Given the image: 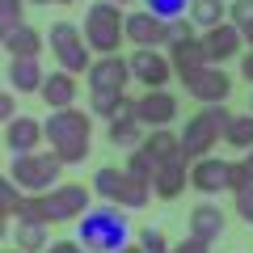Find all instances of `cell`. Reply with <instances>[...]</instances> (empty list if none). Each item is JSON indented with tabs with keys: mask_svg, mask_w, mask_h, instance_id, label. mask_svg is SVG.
<instances>
[{
	"mask_svg": "<svg viewBox=\"0 0 253 253\" xmlns=\"http://www.w3.org/2000/svg\"><path fill=\"white\" fill-rule=\"evenodd\" d=\"M46 144L63 165H81L89 161V139H93V114L68 106V110H51V118L42 123Z\"/></svg>",
	"mask_w": 253,
	"mask_h": 253,
	"instance_id": "cell-1",
	"label": "cell"
},
{
	"mask_svg": "<svg viewBox=\"0 0 253 253\" xmlns=\"http://www.w3.org/2000/svg\"><path fill=\"white\" fill-rule=\"evenodd\" d=\"M76 241L84 245V253H118L123 245H131V224H126V211L114 203H101L89 207L76 219Z\"/></svg>",
	"mask_w": 253,
	"mask_h": 253,
	"instance_id": "cell-2",
	"label": "cell"
},
{
	"mask_svg": "<svg viewBox=\"0 0 253 253\" xmlns=\"http://www.w3.org/2000/svg\"><path fill=\"white\" fill-rule=\"evenodd\" d=\"M123 17L126 13L118 9V4H110V0L89 4V9H84V21H81V34H84V42H89V51L118 55V46H123Z\"/></svg>",
	"mask_w": 253,
	"mask_h": 253,
	"instance_id": "cell-3",
	"label": "cell"
},
{
	"mask_svg": "<svg viewBox=\"0 0 253 253\" xmlns=\"http://www.w3.org/2000/svg\"><path fill=\"white\" fill-rule=\"evenodd\" d=\"M59 169H63V161L51 152V148H38V152H21V156H13V165H9V177L17 181V190L21 194H46L51 186H59Z\"/></svg>",
	"mask_w": 253,
	"mask_h": 253,
	"instance_id": "cell-4",
	"label": "cell"
},
{
	"mask_svg": "<svg viewBox=\"0 0 253 253\" xmlns=\"http://www.w3.org/2000/svg\"><path fill=\"white\" fill-rule=\"evenodd\" d=\"M46 51H51L55 59H59V68H63V72H72V76L89 72V63H93L89 42H84L81 26H72V21H55V26L46 30Z\"/></svg>",
	"mask_w": 253,
	"mask_h": 253,
	"instance_id": "cell-5",
	"label": "cell"
},
{
	"mask_svg": "<svg viewBox=\"0 0 253 253\" xmlns=\"http://www.w3.org/2000/svg\"><path fill=\"white\" fill-rule=\"evenodd\" d=\"M89 186L81 181H59L42 194V207H46V224H59V219H81L89 211Z\"/></svg>",
	"mask_w": 253,
	"mask_h": 253,
	"instance_id": "cell-6",
	"label": "cell"
},
{
	"mask_svg": "<svg viewBox=\"0 0 253 253\" xmlns=\"http://www.w3.org/2000/svg\"><path fill=\"white\" fill-rule=\"evenodd\" d=\"M181 89L194 101H203V106H219V101L232 97V76H228L219 63H203L199 72L181 76Z\"/></svg>",
	"mask_w": 253,
	"mask_h": 253,
	"instance_id": "cell-7",
	"label": "cell"
},
{
	"mask_svg": "<svg viewBox=\"0 0 253 253\" xmlns=\"http://www.w3.org/2000/svg\"><path fill=\"white\" fill-rule=\"evenodd\" d=\"M126 68H131V81H139L144 89H165L173 76L169 55H161V46H135L126 55Z\"/></svg>",
	"mask_w": 253,
	"mask_h": 253,
	"instance_id": "cell-8",
	"label": "cell"
},
{
	"mask_svg": "<svg viewBox=\"0 0 253 253\" xmlns=\"http://www.w3.org/2000/svg\"><path fill=\"white\" fill-rule=\"evenodd\" d=\"M186 186H190V156L181 152V144H177V152H173L169 161H161L156 173H152V199L173 203Z\"/></svg>",
	"mask_w": 253,
	"mask_h": 253,
	"instance_id": "cell-9",
	"label": "cell"
},
{
	"mask_svg": "<svg viewBox=\"0 0 253 253\" xmlns=\"http://www.w3.org/2000/svg\"><path fill=\"white\" fill-rule=\"evenodd\" d=\"M89 93H123L131 81V68H126V55H101L89 63Z\"/></svg>",
	"mask_w": 253,
	"mask_h": 253,
	"instance_id": "cell-10",
	"label": "cell"
},
{
	"mask_svg": "<svg viewBox=\"0 0 253 253\" xmlns=\"http://www.w3.org/2000/svg\"><path fill=\"white\" fill-rule=\"evenodd\" d=\"M199 42H203V51H207V63H224V59H241L245 38H241V30H236L232 21H219V26L203 30Z\"/></svg>",
	"mask_w": 253,
	"mask_h": 253,
	"instance_id": "cell-11",
	"label": "cell"
},
{
	"mask_svg": "<svg viewBox=\"0 0 253 253\" xmlns=\"http://www.w3.org/2000/svg\"><path fill=\"white\" fill-rule=\"evenodd\" d=\"M135 118L152 131V126H169L177 118V97L165 89H148L144 97H135Z\"/></svg>",
	"mask_w": 253,
	"mask_h": 253,
	"instance_id": "cell-12",
	"label": "cell"
},
{
	"mask_svg": "<svg viewBox=\"0 0 253 253\" xmlns=\"http://www.w3.org/2000/svg\"><path fill=\"white\" fill-rule=\"evenodd\" d=\"M42 139H46L42 123H38V118H30V114H13L9 126H4V144H9L13 156H21V152H38V148H42Z\"/></svg>",
	"mask_w": 253,
	"mask_h": 253,
	"instance_id": "cell-13",
	"label": "cell"
},
{
	"mask_svg": "<svg viewBox=\"0 0 253 253\" xmlns=\"http://www.w3.org/2000/svg\"><path fill=\"white\" fill-rule=\"evenodd\" d=\"M123 38L135 42V46H161L165 42V21L148 9H135V13L123 17Z\"/></svg>",
	"mask_w": 253,
	"mask_h": 253,
	"instance_id": "cell-14",
	"label": "cell"
},
{
	"mask_svg": "<svg viewBox=\"0 0 253 253\" xmlns=\"http://www.w3.org/2000/svg\"><path fill=\"white\" fill-rule=\"evenodd\" d=\"M215 139H224L215 131V126L207 123L203 114H194L186 126H181V135H177V144H181V152L190 156V161H199V156H211V148H215Z\"/></svg>",
	"mask_w": 253,
	"mask_h": 253,
	"instance_id": "cell-15",
	"label": "cell"
},
{
	"mask_svg": "<svg viewBox=\"0 0 253 253\" xmlns=\"http://www.w3.org/2000/svg\"><path fill=\"white\" fill-rule=\"evenodd\" d=\"M106 139H110L114 148H126V152L144 144V123L135 118V101H126V106L118 110L114 118H110V126H106Z\"/></svg>",
	"mask_w": 253,
	"mask_h": 253,
	"instance_id": "cell-16",
	"label": "cell"
},
{
	"mask_svg": "<svg viewBox=\"0 0 253 253\" xmlns=\"http://www.w3.org/2000/svg\"><path fill=\"white\" fill-rule=\"evenodd\" d=\"M186 224H190V236L194 241H203V245H211V241H219L224 236V211L215 207V203H194L190 207V215H186Z\"/></svg>",
	"mask_w": 253,
	"mask_h": 253,
	"instance_id": "cell-17",
	"label": "cell"
},
{
	"mask_svg": "<svg viewBox=\"0 0 253 253\" xmlns=\"http://www.w3.org/2000/svg\"><path fill=\"white\" fill-rule=\"evenodd\" d=\"M38 97H42L51 110H68V106H76V97H81V84H76L72 72H63V68H59V72H46L42 76Z\"/></svg>",
	"mask_w": 253,
	"mask_h": 253,
	"instance_id": "cell-18",
	"label": "cell"
},
{
	"mask_svg": "<svg viewBox=\"0 0 253 253\" xmlns=\"http://www.w3.org/2000/svg\"><path fill=\"white\" fill-rule=\"evenodd\" d=\"M190 186L199 190V194H219V190H228V161H219V156H199V161L190 165Z\"/></svg>",
	"mask_w": 253,
	"mask_h": 253,
	"instance_id": "cell-19",
	"label": "cell"
},
{
	"mask_svg": "<svg viewBox=\"0 0 253 253\" xmlns=\"http://www.w3.org/2000/svg\"><path fill=\"white\" fill-rule=\"evenodd\" d=\"M42 46H46V38L38 34L34 26H26V21H21V26H13L9 38H4V51H9L13 59H38V55H42Z\"/></svg>",
	"mask_w": 253,
	"mask_h": 253,
	"instance_id": "cell-20",
	"label": "cell"
},
{
	"mask_svg": "<svg viewBox=\"0 0 253 253\" xmlns=\"http://www.w3.org/2000/svg\"><path fill=\"white\" fill-rule=\"evenodd\" d=\"M165 55H169V63H173V72H177V76H190V72H199L203 63H207V51H203L199 38H186V42L165 46Z\"/></svg>",
	"mask_w": 253,
	"mask_h": 253,
	"instance_id": "cell-21",
	"label": "cell"
},
{
	"mask_svg": "<svg viewBox=\"0 0 253 253\" xmlns=\"http://www.w3.org/2000/svg\"><path fill=\"white\" fill-rule=\"evenodd\" d=\"M42 63L38 59H9V89L13 93H38L42 89Z\"/></svg>",
	"mask_w": 253,
	"mask_h": 253,
	"instance_id": "cell-22",
	"label": "cell"
},
{
	"mask_svg": "<svg viewBox=\"0 0 253 253\" xmlns=\"http://www.w3.org/2000/svg\"><path fill=\"white\" fill-rule=\"evenodd\" d=\"M186 17H190V26L211 30V26H219V21H228V9H224V0H190Z\"/></svg>",
	"mask_w": 253,
	"mask_h": 253,
	"instance_id": "cell-23",
	"label": "cell"
},
{
	"mask_svg": "<svg viewBox=\"0 0 253 253\" xmlns=\"http://www.w3.org/2000/svg\"><path fill=\"white\" fill-rule=\"evenodd\" d=\"M123 186H126V173L114 169V165H101V169L93 173V194H101V199L114 203V207H118V194H123Z\"/></svg>",
	"mask_w": 253,
	"mask_h": 253,
	"instance_id": "cell-24",
	"label": "cell"
},
{
	"mask_svg": "<svg viewBox=\"0 0 253 253\" xmlns=\"http://www.w3.org/2000/svg\"><path fill=\"white\" fill-rule=\"evenodd\" d=\"M13 241H17L21 253H42L46 245H51V236H46V224H26V219H17Z\"/></svg>",
	"mask_w": 253,
	"mask_h": 253,
	"instance_id": "cell-25",
	"label": "cell"
},
{
	"mask_svg": "<svg viewBox=\"0 0 253 253\" xmlns=\"http://www.w3.org/2000/svg\"><path fill=\"white\" fill-rule=\"evenodd\" d=\"M144 152L152 156L156 165H161V161H169V156L177 152V135H173L169 126H152V131L144 135Z\"/></svg>",
	"mask_w": 253,
	"mask_h": 253,
	"instance_id": "cell-26",
	"label": "cell"
},
{
	"mask_svg": "<svg viewBox=\"0 0 253 253\" xmlns=\"http://www.w3.org/2000/svg\"><path fill=\"white\" fill-rule=\"evenodd\" d=\"M126 177H131V181H144V186H152V173H156V161H152V156H148L144 152V144H139V148H131V152H126Z\"/></svg>",
	"mask_w": 253,
	"mask_h": 253,
	"instance_id": "cell-27",
	"label": "cell"
},
{
	"mask_svg": "<svg viewBox=\"0 0 253 253\" xmlns=\"http://www.w3.org/2000/svg\"><path fill=\"white\" fill-rule=\"evenodd\" d=\"M224 139H228L232 148H241V152H249V148H253V114H232Z\"/></svg>",
	"mask_w": 253,
	"mask_h": 253,
	"instance_id": "cell-28",
	"label": "cell"
},
{
	"mask_svg": "<svg viewBox=\"0 0 253 253\" xmlns=\"http://www.w3.org/2000/svg\"><path fill=\"white\" fill-rule=\"evenodd\" d=\"M148 203H152V186H144V181H131V177H126L123 194H118V207H123V211H144Z\"/></svg>",
	"mask_w": 253,
	"mask_h": 253,
	"instance_id": "cell-29",
	"label": "cell"
},
{
	"mask_svg": "<svg viewBox=\"0 0 253 253\" xmlns=\"http://www.w3.org/2000/svg\"><path fill=\"white\" fill-rule=\"evenodd\" d=\"M126 106V93H89V114L97 118H114Z\"/></svg>",
	"mask_w": 253,
	"mask_h": 253,
	"instance_id": "cell-30",
	"label": "cell"
},
{
	"mask_svg": "<svg viewBox=\"0 0 253 253\" xmlns=\"http://www.w3.org/2000/svg\"><path fill=\"white\" fill-rule=\"evenodd\" d=\"M17 203H21V190H17V181L9 177V173H0V224L17 211Z\"/></svg>",
	"mask_w": 253,
	"mask_h": 253,
	"instance_id": "cell-31",
	"label": "cell"
},
{
	"mask_svg": "<svg viewBox=\"0 0 253 253\" xmlns=\"http://www.w3.org/2000/svg\"><path fill=\"white\" fill-rule=\"evenodd\" d=\"M17 219H26V224H46V207H42V194H21L17 211H13Z\"/></svg>",
	"mask_w": 253,
	"mask_h": 253,
	"instance_id": "cell-32",
	"label": "cell"
},
{
	"mask_svg": "<svg viewBox=\"0 0 253 253\" xmlns=\"http://www.w3.org/2000/svg\"><path fill=\"white\" fill-rule=\"evenodd\" d=\"M190 0H148V13H156L161 21H173V17H186Z\"/></svg>",
	"mask_w": 253,
	"mask_h": 253,
	"instance_id": "cell-33",
	"label": "cell"
},
{
	"mask_svg": "<svg viewBox=\"0 0 253 253\" xmlns=\"http://www.w3.org/2000/svg\"><path fill=\"white\" fill-rule=\"evenodd\" d=\"M186 38H199V34H194V26H190V17H173V21H165V46L186 42Z\"/></svg>",
	"mask_w": 253,
	"mask_h": 253,
	"instance_id": "cell-34",
	"label": "cell"
},
{
	"mask_svg": "<svg viewBox=\"0 0 253 253\" xmlns=\"http://www.w3.org/2000/svg\"><path fill=\"white\" fill-rule=\"evenodd\" d=\"M245 186H253V173H249V165L245 161H228V190H245Z\"/></svg>",
	"mask_w": 253,
	"mask_h": 253,
	"instance_id": "cell-35",
	"label": "cell"
},
{
	"mask_svg": "<svg viewBox=\"0 0 253 253\" xmlns=\"http://www.w3.org/2000/svg\"><path fill=\"white\" fill-rule=\"evenodd\" d=\"M135 245H139L144 253H169V241H165V232H161V228H144Z\"/></svg>",
	"mask_w": 253,
	"mask_h": 253,
	"instance_id": "cell-36",
	"label": "cell"
},
{
	"mask_svg": "<svg viewBox=\"0 0 253 253\" xmlns=\"http://www.w3.org/2000/svg\"><path fill=\"white\" fill-rule=\"evenodd\" d=\"M228 21H232L236 30L253 26V0H232V4H228Z\"/></svg>",
	"mask_w": 253,
	"mask_h": 253,
	"instance_id": "cell-37",
	"label": "cell"
},
{
	"mask_svg": "<svg viewBox=\"0 0 253 253\" xmlns=\"http://www.w3.org/2000/svg\"><path fill=\"white\" fill-rule=\"evenodd\" d=\"M199 114H203V118H207V123H211V126H215L219 135H224V131H228V123H232V110H228V106H224V101H219V106H203V110H199Z\"/></svg>",
	"mask_w": 253,
	"mask_h": 253,
	"instance_id": "cell-38",
	"label": "cell"
},
{
	"mask_svg": "<svg viewBox=\"0 0 253 253\" xmlns=\"http://www.w3.org/2000/svg\"><path fill=\"white\" fill-rule=\"evenodd\" d=\"M236 215H241L245 224H253V186L236 190Z\"/></svg>",
	"mask_w": 253,
	"mask_h": 253,
	"instance_id": "cell-39",
	"label": "cell"
},
{
	"mask_svg": "<svg viewBox=\"0 0 253 253\" xmlns=\"http://www.w3.org/2000/svg\"><path fill=\"white\" fill-rule=\"evenodd\" d=\"M21 4L26 0H0V21L4 26H21Z\"/></svg>",
	"mask_w": 253,
	"mask_h": 253,
	"instance_id": "cell-40",
	"label": "cell"
},
{
	"mask_svg": "<svg viewBox=\"0 0 253 253\" xmlns=\"http://www.w3.org/2000/svg\"><path fill=\"white\" fill-rule=\"evenodd\" d=\"M13 114H17V97H13V93H4V89H0V123H9Z\"/></svg>",
	"mask_w": 253,
	"mask_h": 253,
	"instance_id": "cell-41",
	"label": "cell"
},
{
	"mask_svg": "<svg viewBox=\"0 0 253 253\" xmlns=\"http://www.w3.org/2000/svg\"><path fill=\"white\" fill-rule=\"evenodd\" d=\"M42 253H84V245L81 241H51Z\"/></svg>",
	"mask_w": 253,
	"mask_h": 253,
	"instance_id": "cell-42",
	"label": "cell"
},
{
	"mask_svg": "<svg viewBox=\"0 0 253 253\" xmlns=\"http://www.w3.org/2000/svg\"><path fill=\"white\" fill-rule=\"evenodd\" d=\"M207 249H211V245H203V241H194V236H186V241L173 245L169 253H207Z\"/></svg>",
	"mask_w": 253,
	"mask_h": 253,
	"instance_id": "cell-43",
	"label": "cell"
},
{
	"mask_svg": "<svg viewBox=\"0 0 253 253\" xmlns=\"http://www.w3.org/2000/svg\"><path fill=\"white\" fill-rule=\"evenodd\" d=\"M241 76L253 84V46H249V51H241Z\"/></svg>",
	"mask_w": 253,
	"mask_h": 253,
	"instance_id": "cell-44",
	"label": "cell"
},
{
	"mask_svg": "<svg viewBox=\"0 0 253 253\" xmlns=\"http://www.w3.org/2000/svg\"><path fill=\"white\" fill-rule=\"evenodd\" d=\"M241 38H245V46H253V26H245V30H241Z\"/></svg>",
	"mask_w": 253,
	"mask_h": 253,
	"instance_id": "cell-45",
	"label": "cell"
},
{
	"mask_svg": "<svg viewBox=\"0 0 253 253\" xmlns=\"http://www.w3.org/2000/svg\"><path fill=\"white\" fill-rule=\"evenodd\" d=\"M118 253H144V249H139V245L131 241V245H123V249H118Z\"/></svg>",
	"mask_w": 253,
	"mask_h": 253,
	"instance_id": "cell-46",
	"label": "cell"
},
{
	"mask_svg": "<svg viewBox=\"0 0 253 253\" xmlns=\"http://www.w3.org/2000/svg\"><path fill=\"white\" fill-rule=\"evenodd\" d=\"M9 30H13V26H4V21H0V46H4V38H9Z\"/></svg>",
	"mask_w": 253,
	"mask_h": 253,
	"instance_id": "cell-47",
	"label": "cell"
},
{
	"mask_svg": "<svg viewBox=\"0 0 253 253\" xmlns=\"http://www.w3.org/2000/svg\"><path fill=\"white\" fill-rule=\"evenodd\" d=\"M245 165H249V173H253V148H249V152H245Z\"/></svg>",
	"mask_w": 253,
	"mask_h": 253,
	"instance_id": "cell-48",
	"label": "cell"
},
{
	"mask_svg": "<svg viewBox=\"0 0 253 253\" xmlns=\"http://www.w3.org/2000/svg\"><path fill=\"white\" fill-rule=\"evenodd\" d=\"M110 4H118V9H123V4H135V0H110Z\"/></svg>",
	"mask_w": 253,
	"mask_h": 253,
	"instance_id": "cell-49",
	"label": "cell"
},
{
	"mask_svg": "<svg viewBox=\"0 0 253 253\" xmlns=\"http://www.w3.org/2000/svg\"><path fill=\"white\" fill-rule=\"evenodd\" d=\"M30 4H55V0H30Z\"/></svg>",
	"mask_w": 253,
	"mask_h": 253,
	"instance_id": "cell-50",
	"label": "cell"
},
{
	"mask_svg": "<svg viewBox=\"0 0 253 253\" xmlns=\"http://www.w3.org/2000/svg\"><path fill=\"white\" fill-rule=\"evenodd\" d=\"M4 232H9V228H4V224H0V241H4Z\"/></svg>",
	"mask_w": 253,
	"mask_h": 253,
	"instance_id": "cell-51",
	"label": "cell"
},
{
	"mask_svg": "<svg viewBox=\"0 0 253 253\" xmlns=\"http://www.w3.org/2000/svg\"><path fill=\"white\" fill-rule=\"evenodd\" d=\"M0 253H21V249H0Z\"/></svg>",
	"mask_w": 253,
	"mask_h": 253,
	"instance_id": "cell-52",
	"label": "cell"
},
{
	"mask_svg": "<svg viewBox=\"0 0 253 253\" xmlns=\"http://www.w3.org/2000/svg\"><path fill=\"white\" fill-rule=\"evenodd\" d=\"M59 4H76V0H59Z\"/></svg>",
	"mask_w": 253,
	"mask_h": 253,
	"instance_id": "cell-53",
	"label": "cell"
},
{
	"mask_svg": "<svg viewBox=\"0 0 253 253\" xmlns=\"http://www.w3.org/2000/svg\"><path fill=\"white\" fill-rule=\"evenodd\" d=\"M249 114H253V101H249Z\"/></svg>",
	"mask_w": 253,
	"mask_h": 253,
	"instance_id": "cell-54",
	"label": "cell"
}]
</instances>
